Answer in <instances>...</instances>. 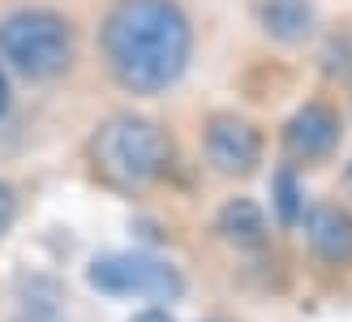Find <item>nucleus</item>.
<instances>
[{
  "mask_svg": "<svg viewBox=\"0 0 352 322\" xmlns=\"http://www.w3.org/2000/svg\"><path fill=\"white\" fill-rule=\"evenodd\" d=\"M193 47L189 17L176 0H116L103 17V56L133 95H160L185 74Z\"/></svg>",
  "mask_w": 352,
  "mask_h": 322,
  "instance_id": "obj_1",
  "label": "nucleus"
},
{
  "mask_svg": "<svg viewBox=\"0 0 352 322\" xmlns=\"http://www.w3.org/2000/svg\"><path fill=\"white\" fill-rule=\"evenodd\" d=\"M168 133L146 116H112L91 142L95 172L112 189H146L168 168Z\"/></svg>",
  "mask_w": 352,
  "mask_h": 322,
  "instance_id": "obj_2",
  "label": "nucleus"
},
{
  "mask_svg": "<svg viewBox=\"0 0 352 322\" xmlns=\"http://www.w3.org/2000/svg\"><path fill=\"white\" fill-rule=\"evenodd\" d=\"M0 56L34 82L56 78L74 61V30L60 13L22 9L0 22Z\"/></svg>",
  "mask_w": 352,
  "mask_h": 322,
  "instance_id": "obj_3",
  "label": "nucleus"
},
{
  "mask_svg": "<svg viewBox=\"0 0 352 322\" xmlns=\"http://www.w3.org/2000/svg\"><path fill=\"white\" fill-rule=\"evenodd\" d=\"M91 288L108 297H151V301H176L185 292V279L176 275V266L151 258V254H108L91 262Z\"/></svg>",
  "mask_w": 352,
  "mask_h": 322,
  "instance_id": "obj_4",
  "label": "nucleus"
},
{
  "mask_svg": "<svg viewBox=\"0 0 352 322\" xmlns=\"http://www.w3.org/2000/svg\"><path fill=\"white\" fill-rule=\"evenodd\" d=\"M206 155L223 176H250L262 159V138L241 116H215L206 129Z\"/></svg>",
  "mask_w": 352,
  "mask_h": 322,
  "instance_id": "obj_5",
  "label": "nucleus"
},
{
  "mask_svg": "<svg viewBox=\"0 0 352 322\" xmlns=\"http://www.w3.org/2000/svg\"><path fill=\"white\" fill-rule=\"evenodd\" d=\"M336 142H340V120L327 103H305L284 129V147L292 159H322L336 151Z\"/></svg>",
  "mask_w": 352,
  "mask_h": 322,
  "instance_id": "obj_6",
  "label": "nucleus"
},
{
  "mask_svg": "<svg viewBox=\"0 0 352 322\" xmlns=\"http://www.w3.org/2000/svg\"><path fill=\"white\" fill-rule=\"evenodd\" d=\"M305 237L314 245V254L322 262H348L352 258V215L340 206H318L305 215Z\"/></svg>",
  "mask_w": 352,
  "mask_h": 322,
  "instance_id": "obj_7",
  "label": "nucleus"
},
{
  "mask_svg": "<svg viewBox=\"0 0 352 322\" xmlns=\"http://www.w3.org/2000/svg\"><path fill=\"white\" fill-rule=\"evenodd\" d=\"M262 30L279 43H301L314 30V5L309 0H262L258 5Z\"/></svg>",
  "mask_w": 352,
  "mask_h": 322,
  "instance_id": "obj_8",
  "label": "nucleus"
},
{
  "mask_svg": "<svg viewBox=\"0 0 352 322\" xmlns=\"http://www.w3.org/2000/svg\"><path fill=\"white\" fill-rule=\"evenodd\" d=\"M219 232H223V241H232L241 249H254V245L267 241V215L250 198H232L219 211Z\"/></svg>",
  "mask_w": 352,
  "mask_h": 322,
  "instance_id": "obj_9",
  "label": "nucleus"
},
{
  "mask_svg": "<svg viewBox=\"0 0 352 322\" xmlns=\"http://www.w3.org/2000/svg\"><path fill=\"white\" fill-rule=\"evenodd\" d=\"M275 206H279V219L284 224H301L305 219V202H301V189H296L292 168H284L275 176Z\"/></svg>",
  "mask_w": 352,
  "mask_h": 322,
  "instance_id": "obj_10",
  "label": "nucleus"
},
{
  "mask_svg": "<svg viewBox=\"0 0 352 322\" xmlns=\"http://www.w3.org/2000/svg\"><path fill=\"white\" fill-rule=\"evenodd\" d=\"M322 61H327V74L331 78H348L352 74V39H331Z\"/></svg>",
  "mask_w": 352,
  "mask_h": 322,
  "instance_id": "obj_11",
  "label": "nucleus"
},
{
  "mask_svg": "<svg viewBox=\"0 0 352 322\" xmlns=\"http://www.w3.org/2000/svg\"><path fill=\"white\" fill-rule=\"evenodd\" d=\"M9 224H13V189L0 181V232H5Z\"/></svg>",
  "mask_w": 352,
  "mask_h": 322,
  "instance_id": "obj_12",
  "label": "nucleus"
},
{
  "mask_svg": "<svg viewBox=\"0 0 352 322\" xmlns=\"http://www.w3.org/2000/svg\"><path fill=\"white\" fill-rule=\"evenodd\" d=\"M13 322H60V318L52 314V310H26L22 318H13Z\"/></svg>",
  "mask_w": 352,
  "mask_h": 322,
  "instance_id": "obj_13",
  "label": "nucleus"
},
{
  "mask_svg": "<svg viewBox=\"0 0 352 322\" xmlns=\"http://www.w3.org/2000/svg\"><path fill=\"white\" fill-rule=\"evenodd\" d=\"M133 322H172V314H164V310H146V314H138Z\"/></svg>",
  "mask_w": 352,
  "mask_h": 322,
  "instance_id": "obj_14",
  "label": "nucleus"
},
{
  "mask_svg": "<svg viewBox=\"0 0 352 322\" xmlns=\"http://www.w3.org/2000/svg\"><path fill=\"white\" fill-rule=\"evenodd\" d=\"M5 103H9V86H5V74H0V112H5Z\"/></svg>",
  "mask_w": 352,
  "mask_h": 322,
  "instance_id": "obj_15",
  "label": "nucleus"
},
{
  "mask_svg": "<svg viewBox=\"0 0 352 322\" xmlns=\"http://www.w3.org/2000/svg\"><path fill=\"white\" fill-rule=\"evenodd\" d=\"M348 185H352V164H348Z\"/></svg>",
  "mask_w": 352,
  "mask_h": 322,
  "instance_id": "obj_16",
  "label": "nucleus"
}]
</instances>
